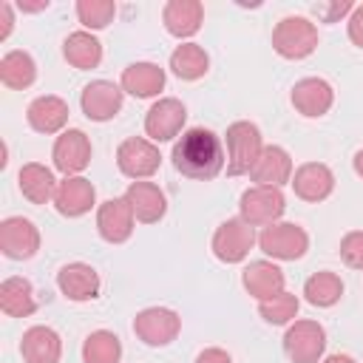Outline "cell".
I'll list each match as a JSON object with an SVG mask.
<instances>
[{
    "label": "cell",
    "instance_id": "obj_1",
    "mask_svg": "<svg viewBox=\"0 0 363 363\" xmlns=\"http://www.w3.org/2000/svg\"><path fill=\"white\" fill-rule=\"evenodd\" d=\"M173 167L196 182H210L224 167V145L221 139L207 128H190L179 136L173 145Z\"/></svg>",
    "mask_w": 363,
    "mask_h": 363
},
{
    "label": "cell",
    "instance_id": "obj_2",
    "mask_svg": "<svg viewBox=\"0 0 363 363\" xmlns=\"http://www.w3.org/2000/svg\"><path fill=\"white\" fill-rule=\"evenodd\" d=\"M264 150L261 142V130L252 122H233L227 128V173L230 176H241L250 173L252 164L258 162Z\"/></svg>",
    "mask_w": 363,
    "mask_h": 363
},
{
    "label": "cell",
    "instance_id": "obj_3",
    "mask_svg": "<svg viewBox=\"0 0 363 363\" xmlns=\"http://www.w3.org/2000/svg\"><path fill=\"white\" fill-rule=\"evenodd\" d=\"M272 48L284 60H303L318 48V28L306 17H284L272 28Z\"/></svg>",
    "mask_w": 363,
    "mask_h": 363
},
{
    "label": "cell",
    "instance_id": "obj_4",
    "mask_svg": "<svg viewBox=\"0 0 363 363\" xmlns=\"http://www.w3.org/2000/svg\"><path fill=\"white\" fill-rule=\"evenodd\" d=\"M238 210H241V218L250 224V227H269L275 224L284 210H286V199L281 193V187H264V184H252L241 193V201H238Z\"/></svg>",
    "mask_w": 363,
    "mask_h": 363
},
{
    "label": "cell",
    "instance_id": "obj_5",
    "mask_svg": "<svg viewBox=\"0 0 363 363\" xmlns=\"http://www.w3.org/2000/svg\"><path fill=\"white\" fill-rule=\"evenodd\" d=\"M258 247L278 258V261H295V258H303L306 250H309V235L301 224H292V221H275L269 227L261 230L258 235Z\"/></svg>",
    "mask_w": 363,
    "mask_h": 363
},
{
    "label": "cell",
    "instance_id": "obj_6",
    "mask_svg": "<svg viewBox=\"0 0 363 363\" xmlns=\"http://www.w3.org/2000/svg\"><path fill=\"white\" fill-rule=\"evenodd\" d=\"M182 318L167 306H147L133 318V332L147 346H167L170 340H176Z\"/></svg>",
    "mask_w": 363,
    "mask_h": 363
},
{
    "label": "cell",
    "instance_id": "obj_7",
    "mask_svg": "<svg viewBox=\"0 0 363 363\" xmlns=\"http://www.w3.org/2000/svg\"><path fill=\"white\" fill-rule=\"evenodd\" d=\"M255 244V233L252 227L238 216V218H227L216 233H213V255L224 264H238L250 255Z\"/></svg>",
    "mask_w": 363,
    "mask_h": 363
},
{
    "label": "cell",
    "instance_id": "obj_8",
    "mask_svg": "<svg viewBox=\"0 0 363 363\" xmlns=\"http://www.w3.org/2000/svg\"><path fill=\"white\" fill-rule=\"evenodd\" d=\"M284 349L292 363H318L326 349V332L318 320H295L284 335Z\"/></svg>",
    "mask_w": 363,
    "mask_h": 363
},
{
    "label": "cell",
    "instance_id": "obj_9",
    "mask_svg": "<svg viewBox=\"0 0 363 363\" xmlns=\"http://www.w3.org/2000/svg\"><path fill=\"white\" fill-rule=\"evenodd\" d=\"M116 164L128 179H147L159 170L162 156H159V147L150 139L130 136L116 147Z\"/></svg>",
    "mask_w": 363,
    "mask_h": 363
},
{
    "label": "cell",
    "instance_id": "obj_10",
    "mask_svg": "<svg viewBox=\"0 0 363 363\" xmlns=\"http://www.w3.org/2000/svg\"><path fill=\"white\" fill-rule=\"evenodd\" d=\"M0 250L6 258L14 261L31 258L40 250V230L23 216H9L0 221Z\"/></svg>",
    "mask_w": 363,
    "mask_h": 363
},
{
    "label": "cell",
    "instance_id": "obj_11",
    "mask_svg": "<svg viewBox=\"0 0 363 363\" xmlns=\"http://www.w3.org/2000/svg\"><path fill=\"white\" fill-rule=\"evenodd\" d=\"M184 119H187V108L179 99L164 96V99L150 105V111L145 116V133L153 142H170V139H176L182 133Z\"/></svg>",
    "mask_w": 363,
    "mask_h": 363
},
{
    "label": "cell",
    "instance_id": "obj_12",
    "mask_svg": "<svg viewBox=\"0 0 363 363\" xmlns=\"http://www.w3.org/2000/svg\"><path fill=\"white\" fill-rule=\"evenodd\" d=\"M122 94L125 91L119 85H113L108 79H94L82 88V96H79L82 113L94 122H108L122 111Z\"/></svg>",
    "mask_w": 363,
    "mask_h": 363
},
{
    "label": "cell",
    "instance_id": "obj_13",
    "mask_svg": "<svg viewBox=\"0 0 363 363\" xmlns=\"http://www.w3.org/2000/svg\"><path fill=\"white\" fill-rule=\"evenodd\" d=\"M51 159H54V167L65 176H77L88 167L91 162V142L82 130L71 128V130H62L54 142V150H51Z\"/></svg>",
    "mask_w": 363,
    "mask_h": 363
},
{
    "label": "cell",
    "instance_id": "obj_14",
    "mask_svg": "<svg viewBox=\"0 0 363 363\" xmlns=\"http://www.w3.org/2000/svg\"><path fill=\"white\" fill-rule=\"evenodd\" d=\"M133 221H136V216H133L125 196L122 199H108L96 210V230L108 244L128 241L130 233H133Z\"/></svg>",
    "mask_w": 363,
    "mask_h": 363
},
{
    "label": "cell",
    "instance_id": "obj_15",
    "mask_svg": "<svg viewBox=\"0 0 363 363\" xmlns=\"http://www.w3.org/2000/svg\"><path fill=\"white\" fill-rule=\"evenodd\" d=\"M292 190L303 201H323L335 190V173L323 162H306L292 173Z\"/></svg>",
    "mask_w": 363,
    "mask_h": 363
},
{
    "label": "cell",
    "instance_id": "obj_16",
    "mask_svg": "<svg viewBox=\"0 0 363 363\" xmlns=\"http://www.w3.org/2000/svg\"><path fill=\"white\" fill-rule=\"evenodd\" d=\"M96 201V190L88 179L82 176H65L60 184H57V193H54V207L60 216H68V218H77V216H85Z\"/></svg>",
    "mask_w": 363,
    "mask_h": 363
},
{
    "label": "cell",
    "instance_id": "obj_17",
    "mask_svg": "<svg viewBox=\"0 0 363 363\" xmlns=\"http://www.w3.org/2000/svg\"><path fill=\"white\" fill-rule=\"evenodd\" d=\"M335 102V91L326 79L320 77H306V79H298L295 88H292V105L301 116H323Z\"/></svg>",
    "mask_w": 363,
    "mask_h": 363
},
{
    "label": "cell",
    "instance_id": "obj_18",
    "mask_svg": "<svg viewBox=\"0 0 363 363\" xmlns=\"http://www.w3.org/2000/svg\"><path fill=\"white\" fill-rule=\"evenodd\" d=\"M57 286L68 301H94L99 295V272L91 264L74 261L57 272Z\"/></svg>",
    "mask_w": 363,
    "mask_h": 363
},
{
    "label": "cell",
    "instance_id": "obj_19",
    "mask_svg": "<svg viewBox=\"0 0 363 363\" xmlns=\"http://www.w3.org/2000/svg\"><path fill=\"white\" fill-rule=\"evenodd\" d=\"M250 179L264 187H281V184L292 182V156L278 145H267L261 150L258 162L252 164Z\"/></svg>",
    "mask_w": 363,
    "mask_h": 363
},
{
    "label": "cell",
    "instance_id": "obj_20",
    "mask_svg": "<svg viewBox=\"0 0 363 363\" xmlns=\"http://www.w3.org/2000/svg\"><path fill=\"white\" fill-rule=\"evenodd\" d=\"M125 199H128L136 221H142V224H153L167 213V199L159 190V184H153V182H130L125 190Z\"/></svg>",
    "mask_w": 363,
    "mask_h": 363
},
{
    "label": "cell",
    "instance_id": "obj_21",
    "mask_svg": "<svg viewBox=\"0 0 363 363\" xmlns=\"http://www.w3.org/2000/svg\"><path fill=\"white\" fill-rule=\"evenodd\" d=\"M241 284L252 298L269 301L284 292V272L272 261H250L241 272Z\"/></svg>",
    "mask_w": 363,
    "mask_h": 363
},
{
    "label": "cell",
    "instance_id": "obj_22",
    "mask_svg": "<svg viewBox=\"0 0 363 363\" xmlns=\"http://www.w3.org/2000/svg\"><path fill=\"white\" fill-rule=\"evenodd\" d=\"M20 352L26 363H60L62 340L51 326H31L20 340Z\"/></svg>",
    "mask_w": 363,
    "mask_h": 363
},
{
    "label": "cell",
    "instance_id": "obj_23",
    "mask_svg": "<svg viewBox=\"0 0 363 363\" xmlns=\"http://www.w3.org/2000/svg\"><path fill=\"white\" fill-rule=\"evenodd\" d=\"M162 20L173 37H193L204 23V6L199 0H170L162 9Z\"/></svg>",
    "mask_w": 363,
    "mask_h": 363
},
{
    "label": "cell",
    "instance_id": "obj_24",
    "mask_svg": "<svg viewBox=\"0 0 363 363\" xmlns=\"http://www.w3.org/2000/svg\"><path fill=\"white\" fill-rule=\"evenodd\" d=\"M68 113H71V111H68V102H65V99L45 94V96H37V99L28 105L26 119H28V125H31L37 133H57V130L65 128Z\"/></svg>",
    "mask_w": 363,
    "mask_h": 363
},
{
    "label": "cell",
    "instance_id": "obj_25",
    "mask_svg": "<svg viewBox=\"0 0 363 363\" xmlns=\"http://www.w3.org/2000/svg\"><path fill=\"white\" fill-rule=\"evenodd\" d=\"M17 184H20V193L31 201V204H45L54 199L57 193V182H54V173L40 164V162H28L20 167L17 173Z\"/></svg>",
    "mask_w": 363,
    "mask_h": 363
},
{
    "label": "cell",
    "instance_id": "obj_26",
    "mask_svg": "<svg viewBox=\"0 0 363 363\" xmlns=\"http://www.w3.org/2000/svg\"><path fill=\"white\" fill-rule=\"evenodd\" d=\"M164 88V71L153 62H133L122 71V91H128L130 96L147 99L156 96Z\"/></svg>",
    "mask_w": 363,
    "mask_h": 363
},
{
    "label": "cell",
    "instance_id": "obj_27",
    "mask_svg": "<svg viewBox=\"0 0 363 363\" xmlns=\"http://www.w3.org/2000/svg\"><path fill=\"white\" fill-rule=\"evenodd\" d=\"M0 309L9 318H28L37 309L34 286L26 278H17V275L14 278H6L0 284Z\"/></svg>",
    "mask_w": 363,
    "mask_h": 363
},
{
    "label": "cell",
    "instance_id": "obj_28",
    "mask_svg": "<svg viewBox=\"0 0 363 363\" xmlns=\"http://www.w3.org/2000/svg\"><path fill=\"white\" fill-rule=\"evenodd\" d=\"M62 54L74 68L88 71V68H96L102 62V43L88 31H74L65 37Z\"/></svg>",
    "mask_w": 363,
    "mask_h": 363
},
{
    "label": "cell",
    "instance_id": "obj_29",
    "mask_svg": "<svg viewBox=\"0 0 363 363\" xmlns=\"http://www.w3.org/2000/svg\"><path fill=\"white\" fill-rule=\"evenodd\" d=\"M37 79V65L28 51H9L0 60V82L11 91H23Z\"/></svg>",
    "mask_w": 363,
    "mask_h": 363
},
{
    "label": "cell",
    "instance_id": "obj_30",
    "mask_svg": "<svg viewBox=\"0 0 363 363\" xmlns=\"http://www.w3.org/2000/svg\"><path fill=\"white\" fill-rule=\"evenodd\" d=\"M210 68V57L201 45L196 43H182L173 54H170V71L179 77V79H201Z\"/></svg>",
    "mask_w": 363,
    "mask_h": 363
},
{
    "label": "cell",
    "instance_id": "obj_31",
    "mask_svg": "<svg viewBox=\"0 0 363 363\" xmlns=\"http://www.w3.org/2000/svg\"><path fill=\"white\" fill-rule=\"evenodd\" d=\"M119 357H122V343L108 329L91 332L82 343V360L85 363H119Z\"/></svg>",
    "mask_w": 363,
    "mask_h": 363
},
{
    "label": "cell",
    "instance_id": "obj_32",
    "mask_svg": "<svg viewBox=\"0 0 363 363\" xmlns=\"http://www.w3.org/2000/svg\"><path fill=\"white\" fill-rule=\"evenodd\" d=\"M303 295L312 306H335L343 295V281L335 272H315L312 278H306L303 284Z\"/></svg>",
    "mask_w": 363,
    "mask_h": 363
},
{
    "label": "cell",
    "instance_id": "obj_33",
    "mask_svg": "<svg viewBox=\"0 0 363 363\" xmlns=\"http://www.w3.org/2000/svg\"><path fill=\"white\" fill-rule=\"evenodd\" d=\"M258 312H261V318L267 323H275V326L289 323L298 315V298L292 292H281V295H275L269 301H258Z\"/></svg>",
    "mask_w": 363,
    "mask_h": 363
},
{
    "label": "cell",
    "instance_id": "obj_34",
    "mask_svg": "<svg viewBox=\"0 0 363 363\" xmlns=\"http://www.w3.org/2000/svg\"><path fill=\"white\" fill-rule=\"evenodd\" d=\"M116 14V6L111 0H79L77 17L85 28H105Z\"/></svg>",
    "mask_w": 363,
    "mask_h": 363
},
{
    "label": "cell",
    "instance_id": "obj_35",
    "mask_svg": "<svg viewBox=\"0 0 363 363\" xmlns=\"http://www.w3.org/2000/svg\"><path fill=\"white\" fill-rule=\"evenodd\" d=\"M340 258L354 267V269H363V230H352L343 235L340 241Z\"/></svg>",
    "mask_w": 363,
    "mask_h": 363
},
{
    "label": "cell",
    "instance_id": "obj_36",
    "mask_svg": "<svg viewBox=\"0 0 363 363\" xmlns=\"http://www.w3.org/2000/svg\"><path fill=\"white\" fill-rule=\"evenodd\" d=\"M352 9H354V6H352L349 0H335V3H329V6H326V3H320V6H315V11H318V14H320V17L326 20V23H335L337 17H343V14H349Z\"/></svg>",
    "mask_w": 363,
    "mask_h": 363
},
{
    "label": "cell",
    "instance_id": "obj_37",
    "mask_svg": "<svg viewBox=\"0 0 363 363\" xmlns=\"http://www.w3.org/2000/svg\"><path fill=\"white\" fill-rule=\"evenodd\" d=\"M346 31H349V40L363 48V6H354L352 9L349 23H346Z\"/></svg>",
    "mask_w": 363,
    "mask_h": 363
},
{
    "label": "cell",
    "instance_id": "obj_38",
    "mask_svg": "<svg viewBox=\"0 0 363 363\" xmlns=\"http://www.w3.org/2000/svg\"><path fill=\"white\" fill-rule=\"evenodd\" d=\"M196 363H233V357H230L224 349L210 346V349H204V352L196 357Z\"/></svg>",
    "mask_w": 363,
    "mask_h": 363
},
{
    "label": "cell",
    "instance_id": "obj_39",
    "mask_svg": "<svg viewBox=\"0 0 363 363\" xmlns=\"http://www.w3.org/2000/svg\"><path fill=\"white\" fill-rule=\"evenodd\" d=\"M0 14H3V31H0V40H6L11 34V26H14V14H11V3H0Z\"/></svg>",
    "mask_w": 363,
    "mask_h": 363
},
{
    "label": "cell",
    "instance_id": "obj_40",
    "mask_svg": "<svg viewBox=\"0 0 363 363\" xmlns=\"http://www.w3.org/2000/svg\"><path fill=\"white\" fill-rule=\"evenodd\" d=\"M20 9L23 11H43V9H48V0L45 3H20Z\"/></svg>",
    "mask_w": 363,
    "mask_h": 363
},
{
    "label": "cell",
    "instance_id": "obj_41",
    "mask_svg": "<svg viewBox=\"0 0 363 363\" xmlns=\"http://www.w3.org/2000/svg\"><path fill=\"white\" fill-rule=\"evenodd\" d=\"M323 363H354V357H349V354H329Z\"/></svg>",
    "mask_w": 363,
    "mask_h": 363
},
{
    "label": "cell",
    "instance_id": "obj_42",
    "mask_svg": "<svg viewBox=\"0 0 363 363\" xmlns=\"http://www.w3.org/2000/svg\"><path fill=\"white\" fill-rule=\"evenodd\" d=\"M354 173H357V176H363V150H357V153H354Z\"/></svg>",
    "mask_w": 363,
    "mask_h": 363
}]
</instances>
